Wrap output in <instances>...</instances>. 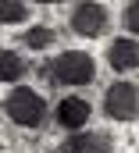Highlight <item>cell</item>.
<instances>
[{"instance_id":"obj_1","label":"cell","mask_w":139,"mask_h":153,"mask_svg":"<svg viewBox=\"0 0 139 153\" xmlns=\"http://www.w3.org/2000/svg\"><path fill=\"white\" fill-rule=\"evenodd\" d=\"M50 71V78L57 85H89L96 78V61L86 53V50H64L50 68L43 64V75Z\"/></svg>"},{"instance_id":"obj_2","label":"cell","mask_w":139,"mask_h":153,"mask_svg":"<svg viewBox=\"0 0 139 153\" xmlns=\"http://www.w3.org/2000/svg\"><path fill=\"white\" fill-rule=\"evenodd\" d=\"M4 111H7V117H11L14 125H22V128H39L43 117H46V103H43V96H39L36 89L14 85V89L7 93V100H4Z\"/></svg>"},{"instance_id":"obj_3","label":"cell","mask_w":139,"mask_h":153,"mask_svg":"<svg viewBox=\"0 0 139 153\" xmlns=\"http://www.w3.org/2000/svg\"><path fill=\"white\" fill-rule=\"evenodd\" d=\"M71 32L82 39H96L107 32V25H111V18H107V7L104 4H96V0H78L75 7H71V18H68Z\"/></svg>"},{"instance_id":"obj_4","label":"cell","mask_w":139,"mask_h":153,"mask_svg":"<svg viewBox=\"0 0 139 153\" xmlns=\"http://www.w3.org/2000/svg\"><path fill=\"white\" fill-rule=\"evenodd\" d=\"M104 111L114 121H136L139 117V89L132 82H114L104 93Z\"/></svg>"},{"instance_id":"obj_5","label":"cell","mask_w":139,"mask_h":153,"mask_svg":"<svg viewBox=\"0 0 139 153\" xmlns=\"http://www.w3.org/2000/svg\"><path fill=\"white\" fill-rule=\"evenodd\" d=\"M107 64L114 68V71H136L139 68V43L132 36H118L111 43V50H107Z\"/></svg>"},{"instance_id":"obj_6","label":"cell","mask_w":139,"mask_h":153,"mask_svg":"<svg viewBox=\"0 0 139 153\" xmlns=\"http://www.w3.org/2000/svg\"><path fill=\"white\" fill-rule=\"evenodd\" d=\"M57 125L61 128H68V132H78L86 121H89V114H93V107L82 100V96H64L61 103H57Z\"/></svg>"},{"instance_id":"obj_7","label":"cell","mask_w":139,"mask_h":153,"mask_svg":"<svg viewBox=\"0 0 139 153\" xmlns=\"http://www.w3.org/2000/svg\"><path fill=\"white\" fill-rule=\"evenodd\" d=\"M61 153H111V139L104 132H71L61 143Z\"/></svg>"},{"instance_id":"obj_8","label":"cell","mask_w":139,"mask_h":153,"mask_svg":"<svg viewBox=\"0 0 139 153\" xmlns=\"http://www.w3.org/2000/svg\"><path fill=\"white\" fill-rule=\"evenodd\" d=\"M25 75V57L18 50H0V82H18Z\"/></svg>"},{"instance_id":"obj_9","label":"cell","mask_w":139,"mask_h":153,"mask_svg":"<svg viewBox=\"0 0 139 153\" xmlns=\"http://www.w3.org/2000/svg\"><path fill=\"white\" fill-rule=\"evenodd\" d=\"M0 22H4V25L29 22V4H25V0H0Z\"/></svg>"},{"instance_id":"obj_10","label":"cell","mask_w":139,"mask_h":153,"mask_svg":"<svg viewBox=\"0 0 139 153\" xmlns=\"http://www.w3.org/2000/svg\"><path fill=\"white\" fill-rule=\"evenodd\" d=\"M22 43H25L29 50H46V46H54V29L36 25V29H29V32L22 36Z\"/></svg>"},{"instance_id":"obj_11","label":"cell","mask_w":139,"mask_h":153,"mask_svg":"<svg viewBox=\"0 0 139 153\" xmlns=\"http://www.w3.org/2000/svg\"><path fill=\"white\" fill-rule=\"evenodd\" d=\"M121 22H125V29H129L132 36H139V0L125 4V11H121Z\"/></svg>"},{"instance_id":"obj_12","label":"cell","mask_w":139,"mask_h":153,"mask_svg":"<svg viewBox=\"0 0 139 153\" xmlns=\"http://www.w3.org/2000/svg\"><path fill=\"white\" fill-rule=\"evenodd\" d=\"M39 4H61V0H39Z\"/></svg>"}]
</instances>
